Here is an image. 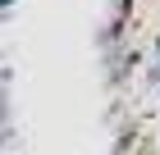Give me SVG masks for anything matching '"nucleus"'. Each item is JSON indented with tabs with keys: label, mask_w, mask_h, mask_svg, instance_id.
Instances as JSON below:
<instances>
[{
	"label": "nucleus",
	"mask_w": 160,
	"mask_h": 155,
	"mask_svg": "<svg viewBox=\"0 0 160 155\" xmlns=\"http://www.w3.org/2000/svg\"><path fill=\"white\" fill-rule=\"evenodd\" d=\"M151 50H156V64H160V32H156V41H151Z\"/></svg>",
	"instance_id": "obj_1"
}]
</instances>
